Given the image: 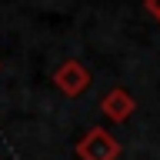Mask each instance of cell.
<instances>
[{
    "label": "cell",
    "mask_w": 160,
    "mask_h": 160,
    "mask_svg": "<svg viewBox=\"0 0 160 160\" xmlns=\"http://www.w3.org/2000/svg\"><path fill=\"white\" fill-rule=\"evenodd\" d=\"M77 157L80 160H117L120 157V143H117V137L110 130L93 127L77 140Z\"/></svg>",
    "instance_id": "1"
},
{
    "label": "cell",
    "mask_w": 160,
    "mask_h": 160,
    "mask_svg": "<svg viewBox=\"0 0 160 160\" xmlns=\"http://www.w3.org/2000/svg\"><path fill=\"white\" fill-rule=\"evenodd\" d=\"M100 110H103V113H107V120H113V123H127L130 113L137 110V100L130 97L123 87H113V90H107V97H103Z\"/></svg>",
    "instance_id": "3"
},
{
    "label": "cell",
    "mask_w": 160,
    "mask_h": 160,
    "mask_svg": "<svg viewBox=\"0 0 160 160\" xmlns=\"http://www.w3.org/2000/svg\"><path fill=\"white\" fill-rule=\"evenodd\" d=\"M143 7H147L150 13H153V17L160 20V0H143Z\"/></svg>",
    "instance_id": "4"
},
{
    "label": "cell",
    "mask_w": 160,
    "mask_h": 160,
    "mask_svg": "<svg viewBox=\"0 0 160 160\" xmlns=\"http://www.w3.org/2000/svg\"><path fill=\"white\" fill-rule=\"evenodd\" d=\"M53 83L63 97H80V93H87V87L93 83L90 77V70L80 63V60H63L57 70H53Z\"/></svg>",
    "instance_id": "2"
}]
</instances>
